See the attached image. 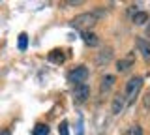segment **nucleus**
I'll list each match as a JSON object with an SVG mask.
<instances>
[{
	"label": "nucleus",
	"mask_w": 150,
	"mask_h": 135,
	"mask_svg": "<svg viewBox=\"0 0 150 135\" xmlns=\"http://www.w3.org/2000/svg\"><path fill=\"white\" fill-rule=\"evenodd\" d=\"M115 81H116L115 75H105V77H103L101 79V85H100V92H101V94H107V92L115 86Z\"/></svg>",
	"instance_id": "nucleus-8"
},
{
	"label": "nucleus",
	"mask_w": 150,
	"mask_h": 135,
	"mask_svg": "<svg viewBox=\"0 0 150 135\" xmlns=\"http://www.w3.org/2000/svg\"><path fill=\"white\" fill-rule=\"evenodd\" d=\"M47 58H49V62H54V64H64L66 62V54L62 51H51Z\"/></svg>",
	"instance_id": "nucleus-9"
},
{
	"label": "nucleus",
	"mask_w": 150,
	"mask_h": 135,
	"mask_svg": "<svg viewBox=\"0 0 150 135\" xmlns=\"http://www.w3.org/2000/svg\"><path fill=\"white\" fill-rule=\"evenodd\" d=\"M0 135H11V133H9L8 129H4V131H0Z\"/></svg>",
	"instance_id": "nucleus-18"
},
{
	"label": "nucleus",
	"mask_w": 150,
	"mask_h": 135,
	"mask_svg": "<svg viewBox=\"0 0 150 135\" xmlns=\"http://www.w3.org/2000/svg\"><path fill=\"white\" fill-rule=\"evenodd\" d=\"M141 88H143V79H141V77H131L129 81L126 83V90H124L126 101H133L135 98L139 96Z\"/></svg>",
	"instance_id": "nucleus-2"
},
{
	"label": "nucleus",
	"mask_w": 150,
	"mask_h": 135,
	"mask_svg": "<svg viewBox=\"0 0 150 135\" xmlns=\"http://www.w3.org/2000/svg\"><path fill=\"white\" fill-rule=\"evenodd\" d=\"M86 79H88V69H86V66H77V68H73L71 71L68 73V81L73 83L75 86L81 85V83H84Z\"/></svg>",
	"instance_id": "nucleus-3"
},
{
	"label": "nucleus",
	"mask_w": 150,
	"mask_h": 135,
	"mask_svg": "<svg viewBox=\"0 0 150 135\" xmlns=\"http://www.w3.org/2000/svg\"><path fill=\"white\" fill-rule=\"evenodd\" d=\"M133 66V53H129L126 58H120L118 62H116V69H118L120 73H124V71H128V69Z\"/></svg>",
	"instance_id": "nucleus-7"
},
{
	"label": "nucleus",
	"mask_w": 150,
	"mask_h": 135,
	"mask_svg": "<svg viewBox=\"0 0 150 135\" xmlns=\"http://www.w3.org/2000/svg\"><path fill=\"white\" fill-rule=\"evenodd\" d=\"M58 133H60V135H69V131H68V120H62V122H60Z\"/></svg>",
	"instance_id": "nucleus-15"
},
{
	"label": "nucleus",
	"mask_w": 150,
	"mask_h": 135,
	"mask_svg": "<svg viewBox=\"0 0 150 135\" xmlns=\"http://www.w3.org/2000/svg\"><path fill=\"white\" fill-rule=\"evenodd\" d=\"M90 98V88L86 83H81L73 88V101L75 103H84V101Z\"/></svg>",
	"instance_id": "nucleus-4"
},
{
	"label": "nucleus",
	"mask_w": 150,
	"mask_h": 135,
	"mask_svg": "<svg viewBox=\"0 0 150 135\" xmlns=\"http://www.w3.org/2000/svg\"><path fill=\"white\" fill-rule=\"evenodd\" d=\"M83 40H84V43H86V45H92V47H96V45L100 43L98 36H96V34H92V32H86V30L83 32Z\"/></svg>",
	"instance_id": "nucleus-10"
},
{
	"label": "nucleus",
	"mask_w": 150,
	"mask_h": 135,
	"mask_svg": "<svg viewBox=\"0 0 150 135\" xmlns=\"http://www.w3.org/2000/svg\"><path fill=\"white\" fill-rule=\"evenodd\" d=\"M133 23L135 25H144V23H148V13L146 11H135L133 13Z\"/></svg>",
	"instance_id": "nucleus-11"
},
{
	"label": "nucleus",
	"mask_w": 150,
	"mask_h": 135,
	"mask_svg": "<svg viewBox=\"0 0 150 135\" xmlns=\"http://www.w3.org/2000/svg\"><path fill=\"white\" fill-rule=\"evenodd\" d=\"M32 135H49V126L47 124H38L32 129Z\"/></svg>",
	"instance_id": "nucleus-12"
},
{
	"label": "nucleus",
	"mask_w": 150,
	"mask_h": 135,
	"mask_svg": "<svg viewBox=\"0 0 150 135\" xmlns=\"http://www.w3.org/2000/svg\"><path fill=\"white\" fill-rule=\"evenodd\" d=\"M79 135H83V118H79V128H77Z\"/></svg>",
	"instance_id": "nucleus-17"
},
{
	"label": "nucleus",
	"mask_w": 150,
	"mask_h": 135,
	"mask_svg": "<svg viewBox=\"0 0 150 135\" xmlns=\"http://www.w3.org/2000/svg\"><path fill=\"white\" fill-rule=\"evenodd\" d=\"M135 45H137L139 53L143 54L144 62L150 64V41H148V40H144V38H137V40H135Z\"/></svg>",
	"instance_id": "nucleus-5"
},
{
	"label": "nucleus",
	"mask_w": 150,
	"mask_h": 135,
	"mask_svg": "<svg viewBox=\"0 0 150 135\" xmlns=\"http://www.w3.org/2000/svg\"><path fill=\"white\" fill-rule=\"evenodd\" d=\"M124 135H143V128H141L139 124L129 126V128H128V131H126Z\"/></svg>",
	"instance_id": "nucleus-14"
},
{
	"label": "nucleus",
	"mask_w": 150,
	"mask_h": 135,
	"mask_svg": "<svg viewBox=\"0 0 150 135\" xmlns=\"http://www.w3.org/2000/svg\"><path fill=\"white\" fill-rule=\"evenodd\" d=\"M26 47H28V36L25 32H21L19 34V51H26Z\"/></svg>",
	"instance_id": "nucleus-13"
},
{
	"label": "nucleus",
	"mask_w": 150,
	"mask_h": 135,
	"mask_svg": "<svg viewBox=\"0 0 150 135\" xmlns=\"http://www.w3.org/2000/svg\"><path fill=\"white\" fill-rule=\"evenodd\" d=\"M143 103H144V107H146V109H150V92L146 96H144V100H143Z\"/></svg>",
	"instance_id": "nucleus-16"
},
{
	"label": "nucleus",
	"mask_w": 150,
	"mask_h": 135,
	"mask_svg": "<svg viewBox=\"0 0 150 135\" xmlns=\"http://www.w3.org/2000/svg\"><path fill=\"white\" fill-rule=\"evenodd\" d=\"M146 36H148V38H150V25L146 26Z\"/></svg>",
	"instance_id": "nucleus-19"
},
{
	"label": "nucleus",
	"mask_w": 150,
	"mask_h": 135,
	"mask_svg": "<svg viewBox=\"0 0 150 135\" xmlns=\"http://www.w3.org/2000/svg\"><path fill=\"white\" fill-rule=\"evenodd\" d=\"M98 19H100V13H96V11H88V13H81V15L73 17L69 25H71L73 28L84 30V28H90V26H94V25L98 23Z\"/></svg>",
	"instance_id": "nucleus-1"
},
{
	"label": "nucleus",
	"mask_w": 150,
	"mask_h": 135,
	"mask_svg": "<svg viewBox=\"0 0 150 135\" xmlns=\"http://www.w3.org/2000/svg\"><path fill=\"white\" fill-rule=\"evenodd\" d=\"M126 96L124 94H116L115 98H112V103H111V111H112V115H120L122 111H124V107H126Z\"/></svg>",
	"instance_id": "nucleus-6"
}]
</instances>
